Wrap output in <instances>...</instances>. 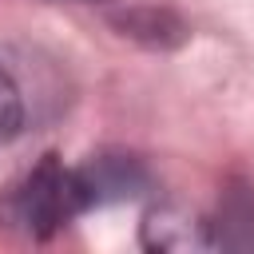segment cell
I'll return each instance as SVG.
<instances>
[{
	"label": "cell",
	"instance_id": "cell-1",
	"mask_svg": "<svg viewBox=\"0 0 254 254\" xmlns=\"http://www.w3.org/2000/svg\"><path fill=\"white\" fill-rule=\"evenodd\" d=\"M87 210H91V198H87L83 175L79 167H67L60 155H44L36 167H28L4 190V202H0L4 222L36 242L60 234L67 222H75Z\"/></svg>",
	"mask_w": 254,
	"mask_h": 254
},
{
	"label": "cell",
	"instance_id": "cell-3",
	"mask_svg": "<svg viewBox=\"0 0 254 254\" xmlns=\"http://www.w3.org/2000/svg\"><path fill=\"white\" fill-rule=\"evenodd\" d=\"M139 238L147 250H210V222L175 206H151Z\"/></svg>",
	"mask_w": 254,
	"mask_h": 254
},
{
	"label": "cell",
	"instance_id": "cell-4",
	"mask_svg": "<svg viewBox=\"0 0 254 254\" xmlns=\"http://www.w3.org/2000/svg\"><path fill=\"white\" fill-rule=\"evenodd\" d=\"M206 222L210 250H254V190L246 183H230Z\"/></svg>",
	"mask_w": 254,
	"mask_h": 254
},
{
	"label": "cell",
	"instance_id": "cell-6",
	"mask_svg": "<svg viewBox=\"0 0 254 254\" xmlns=\"http://www.w3.org/2000/svg\"><path fill=\"white\" fill-rule=\"evenodd\" d=\"M24 131V95L16 79L0 67V143H12Z\"/></svg>",
	"mask_w": 254,
	"mask_h": 254
},
{
	"label": "cell",
	"instance_id": "cell-2",
	"mask_svg": "<svg viewBox=\"0 0 254 254\" xmlns=\"http://www.w3.org/2000/svg\"><path fill=\"white\" fill-rule=\"evenodd\" d=\"M79 175H83L91 210L95 206H111V202H131V198H143L151 190L147 163L127 155V151H99V155L79 163Z\"/></svg>",
	"mask_w": 254,
	"mask_h": 254
},
{
	"label": "cell",
	"instance_id": "cell-5",
	"mask_svg": "<svg viewBox=\"0 0 254 254\" xmlns=\"http://www.w3.org/2000/svg\"><path fill=\"white\" fill-rule=\"evenodd\" d=\"M115 24L123 28V36H131L147 48H175L187 40V24L171 8H131V12L115 16Z\"/></svg>",
	"mask_w": 254,
	"mask_h": 254
},
{
	"label": "cell",
	"instance_id": "cell-7",
	"mask_svg": "<svg viewBox=\"0 0 254 254\" xmlns=\"http://www.w3.org/2000/svg\"><path fill=\"white\" fill-rule=\"evenodd\" d=\"M79 4H95V0H79Z\"/></svg>",
	"mask_w": 254,
	"mask_h": 254
}]
</instances>
